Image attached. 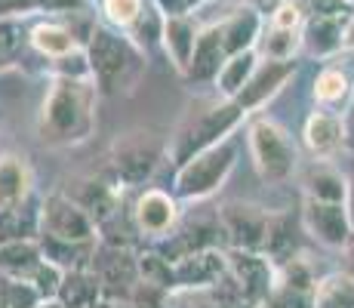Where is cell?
Here are the masks:
<instances>
[{"mask_svg":"<svg viewBox=\"0 0 354 308\" xmlns=\"http://www.w3.org/2000/svg\"><path fill=\"white\" fill-rule=\"evenodd\" d=\"M99 87L93 78H53L40 102L37 136L53 148L80 145L96 129Z\"/></svg>","mask_w":354,"mask_h":308,"instance_id":"obj_1","label":"cell"},{"mask_svg":"<svg viewBox=\"0 0 354 308\" xmlns=\"http://www.w3.org/2000/svg\"><path fill=\"white\" fill-rule=\"evenodd\" d=\"M86 56H90L93 80H96L99 93H120L139 80L145 56L129 37H124L118 28L96 25L86 40Z\"/></svg>","mask_w":354,"mask_h":308,"instance_id":"obj_2","label":"cell"},{"mask_svg":"<svg viewBox=\"0 0 354 308\" xmlns=\"http://www.w3.org/2000/svg\"><path fill=\"white\" fill-rule=\"evenodd\" d=\"M243 118H247V111H243L234 99H225V102H219V105L207 108V111H201L197 118H192L179 129V136H176L173 145H169V157L182 167V163L192 161L194 154L225 142L243 123Z\"/></svg>","mask_w":354,"mask_h":308,"instance_id":"obj_3","label":"cell"},{"mask_svg":"<svg viewBox=\"0 0 354 308\" xmlns=\"http://www.w3.org/2000/svg\"><path fill=\"white\" fill-rule=\"evenodd\" d=\"M247 142H250V154H253L256 173L265 182H287L299 163V152L292 145L290 133L274 123L271 118H256L247 127Z\"/></svg>","mask_w":354,"mask_h":308,"instance_id":"obj_4","label":"cell"},{"mask_svg":"<svg viewBox=\"0 0 354 308\" xmlns=\"http://www.w3.org/2000/svg\"><path fill=\"white\" fill-rule=\"evenodd\" d=\"M234 161H237V148L228 139L194 154L176 173V194L182 201H203V197H209L213 191H219L225 185L231 170H234Z\"/></svg>","mask_w":354,"mask_h":308,"instance_id":"obj_5","label":"cell"},{"mask_svg":"<svg viewBox=\"0 0 354 308\" xmlns=\"http://www.w3.org/2000/svg\"><path fill=\"white\" fill-rule=\"evenodd\" d=\"M169 148L163 145L154 133L136 129V133H124L114 139L111 145V170H114V182L124 185H142L154 176V170L160 167L163 154Z\"/></svg>","mask_w":354,"mask_h":308,"instance_id":"obj_6","label":"cell"},{"mask_svg":"<svg viewBox=\"0 0 354 308\" xmlns=\"http://www.w3.org/2000/svg\"><path fill=\"white\" fill-rule=\"evenodd\" d=\"M96 228L99 225L86 216V210L68 194H50L40 203V235L68 244H96Z\"/></svg>","mask_w":354,"mask_h":308,"instance_id":"obj_7","label":"cell"},{"mask_svg":"<svg viewBox=\"0 0 354 308\" xmlns=\"http://www.w3.org/2000/svg\"><path fill=\"white\" fill-rule=\"evenodd\" d=\"M219 228L222 237L234 246V250H247V253H265L268 244V228H271V213H265L256 203H225L219 210Z\"/></svg>","mask_w":354,"mask_h":308,"instance_id":"obj_8","label":"cell"},{"mask_svg":"<svg viewBox=\"0 0 354 308\" xmlns=\"http://www.w3.org/2000/svg\"><path fill=\"white\" fill-rule=\"evenodd\" d=\"M99 275L102 287H105V296H118L120 299H133V293L139 290V256L127 250V246H114V244H102L96 250V259L90 265Z\"/></svg>","mask_w":354,"mask_h":308,"instance_id":"obj_9","label":"cell"},{"mask_svg":"<svg viewBox=\"0 0 354 308\" xmlns=\"http://www.w3.org/2000/svg\"><path fill=\"white\" fill-rule=\"evenodd\" d=\"M179 225V203L160 188H145L133 203V228L142 237L167 241Z\"/></svg>","mask_w":354,"mask_h":308,"instance_id":"obj_10","label":"cell"},{"mask_svg":"<svg viewBox=\"0 0 354 308\" xmlns=\"http://www.w3.org/2000/svg\"><path fill=\"white\" fill-rule=\"evenodd\" d=\"M302 222L315 241H321L324 246H333V250L348 246L354 237L351 216H348L345 203H324V201H308V197H305Z\"/></svg>","mask_w":354,"mask_h":308,"instance_id":"obj_11","label":"cell"},{"mask_svg":"<svg viewBox=\"0 0 354 308\" xmlns=\"http://www.w3.org/2000/svg\"><path fill=\"white\" fill-rule=\"evenodd\" d=\"M228 275L234 278V287L250 305H259L271 296V265L265 256L247 250H234L228 256Z\"/></svg>","mask_w":354,"mask_h":308,"instance_id":"obj_12","label":"cell"},{"mask_svg":"<svg viewBox=\"0 0 354 308\" xmlns=\"http://www.w3.org/2000/svg\"><path fill=\"white\" fill-rule=\"evenodd\" d=\"M292 74H296V62H259L256 74L250 78V84L243 87L234 102L247 114L256 111V108H262L265 102L274 99V96L287 87V80Z\"/></svg>","mask_w":354,"mask_h":308,"instance_id":"obj_13","label":"cell"},{"mask_svg":"<svg viewBox=\"0 0 354 308\" xmlns=\"http://www.w3.org/2000/svg\"><path fill=\"white\" fill-rule=\"evenodd\" d=\"M225 275H228V256L222 250H216V246L192 253V256L176 262V287H185V290L216 287Z\"/></svg>","mask_w":354,"mask_h":308,"instance_id":"obj_14","label":"cell"},{"mask_svg":"<svg viewBox=\"0 0 354 308\" xmlns=\"http://www.w3.org/2000/svg\"><path fill=\"white\" fill-rule=\"evenodd\" d=\"M225 62H228V53H225V44H222V28L219 25H209V28H201L194 56L188 62L182 78L192 80V84H209V80L219 78Z\"/></svg>","mask_w":354,"mask_h":308,"instance_id":"obj_15","label":"cell"},{"mask_svg":"<svg viewBox=\"0 0 354 308\" xmlns=\"http://www.w3.org/2000/svg\"><path fill=\"white\" fill-rule=\"evenodd\" d=\"M68 197H71L74 203H80V207L86 210V216H90L99 228H105L111 219L120 216V191H118V185H111L105 179L77 182V188L68 191Z\"/></svg>","mask_w":354,"mask_h":308,"instance_id":"obj_16","label":"cell"},{"mask_svg":"<svg viewBox=\"0 0 354 308\" xmlns=\"http://www.w3.org/2000/svg\"><path fill=\"white\" fill-rule=\"evenodd\" d=\"M34 173L22 154H0V213L28 207Z\"/></svg>","mask_w":354,"mask_h":308,"instance_id":"obj_17","label":"cell"},{"mask_svg":"<svg viewBox=\"0 0 354 308\" xmlns=\"http://www.w3.org/2000/svg\"><path fill=\"white\" fill-rule=\"evenodd\" d=\"M222 28V44H225L228 56H237V53H250L259 46V37H262V16L253 10V6H241L231 16H225L219 22Z\"/></svg>","mask_w":354,"mask_h":308,"instance_id":"obj_18","label":"cell"},{"mask_svg":"<svg viewBox=\"0 0 354 308\" xmlns=\"http://www.w3.org/2000/svg\"><path fill=\"white\" fill-rule=\"evenodd\" d=\"M197 37H201V28L194 25L192 16H169L163 19V31H160V44L167 50L169 62L179 74H185L188 62L194 56V46H197Z\"/></svg>","mask_w":354,"mask_h":308,"instance_id":"obj_19","label":"cell"},{"mask_svg":"<svg viewBox=\"0 0 354 308\" xmlns=\"http://www.w3.org/2000/svg\"><path fill=\"white\" fill-rule=\"evenodd\" d=\"M348 142L345 120L333 111H315L305 120V145L315 157H330Z\"/></svg>","mask_w":354,"mask_h":308,"instance_id":"obj_20","label":"cell"},{"mask_svg":"<svg viewBox=\"0 0 354 308\" xmlns=\"http://www.w3.org/2000/svg\"><path fill=\"white\" fill-rule=\"evenodd\" d=\"M302 46L317 59L336 56L345 46V25L342 19H330V16H311L302 25Z\"/></svg>","mask_w":354,"mask_h":308,"instance_id":"obj_21","label":"cell"},{"mask_svg":"<svg viewBox=\"0 0 354 308\" xmlns=\"http://www.w3.org/2000/svg\"><path fill=\"white\" fill-rule=\"evenodd\" d=\"M28 44L46 59H62V56H71V53L84 50L80 40H77V34L68 28V25L56 22V19H46V22L34 25V28L28 31Z\"/></svg>","mask_w":354,"mask_h":308,"instance_id":"obj_22","label":"cell"},{"mask_svg":"<svg viewBox=\"0 0 354 308\" xmlns=\"http://www.w3.org/2000/svg\"><path fill=\"white\" fill-rule=\"evenodd\" d=\"M44 262L40 241H0V275L31 280L34 271Z\"/></svg>","mask_w":354,"mask_h":308,"instance_id":"obj_23","label":"cell"},{"mask_svg":"<svg viewBox=\"0 0 354 308\" xmlns=\"http://www.w3.org/2000/svg\"><path fill=\"white\" fill-rule=\"evenodd\" d=\"M56 299L65 308H90V305H96V302L105 299V287H102V280H99V275L93 269L65 271Z\"/></svg>","mask_w":354,"mask_h":308,"instance_id":"obj_24","label":"cell"},{"mask_svg":"<svg viewBox=\"0 0 354 308\" xmlns=\"http://www.w3.org/2000/svg\"><path fill=\"white\" fill-rule=\"evenodd\" d=\"M305 194H308V201L345 203L348 201V176H342L330 163H317L305 176Z\"/></svg>","mask_w":354,"mask_h":308,"instance_id":"obj_25","label":"cell"},{"mask_svg":"<svg viewBox=\"0 0 354 308\" xmlns=\"http://www.w3.org/2000/svg\"><path fill=\"white\" fill-rule=\"evenodd\" d=\"M259 68V53H237V56H228V62L222 65L219 78H216V90H219L225 99H237L241 90L250 84V78L256 74Z\"/></svg>","mask_w":354,"mask_h":308,"instance_id":"obj_26","label":"cell"},{"mask_svg":"<svg viewBox=\"0 0 354 308\" xmlns=\"http://www.w3.org/2000/svg\"><path fill=\"white\" fill-rule=\"evenodd\" d=\"M311 308H354V278L348 271H336L317 280L311 293Z\"/></svg>","mask_w":354,"mask_h":308,"instance_id":"obj_27","label":"cell"},{"mask_svg":"<svg viewBox=\"0 0 354 308\" xmlns=\"http://www.w3.org/2000/svg\"><path fill=\"white\" fill-rule=\"evenodd\" d=\"M302 46V31H290V28H274L268 25V31H262L259 37V56L265 62H292V56Z\"/></svg>","mask_w":354,"mask_h":308,"instance_id":"obj_28","label":"cell"},{"mask_svg":"<svg viewBox=\"0 0 354 308\" xmlns=\"http://www.w3.org/2000/svg\"><path fill=\"white\" fill-rule=\"evenodd\" d=\"M139 280L158 290H173L176 287V265L163 253H142L139 256Z\"/></svg>","mask_w":354,"mask_h":308,"instance_id":"obj_29","label":"cell"},{"mask_svg":"<svg viewBox=\"0 0 354 308\" xmlns=\"http://www.w3.org/2000/svg\"><path fill=\"white\" fill-rule=\"evenodd\" d=\"M348 93H351V78L342 68L330 65L315 78V99L321 102V105H339Z\"/></svg>","mask_w":354,"mask_h":308,"instance_id":"obj_30","label":"cell"},{"mask_svg":"<svg viewBox=\"0 0 354 308\" xmlns=\"http://www.w3.org/2000/svg\"><path fill=\"white\" fill-rule=\"evenodd\" d=\"M145 0H102V12H105L108 25L111 28H120V31H129L139 16L145 12Z\"/></svg>","mask_w":354,"mask_h":308,"instance_id":"obj_31","label":"cell"},{"mask_svg":"<svg viewBox=\"0 0 354 308\" xmlns=\"http://www.w3.org/2000/svg\"><path fill=\"white\" fill-rule=\"evenodd\" d=\"M0 299H3L6 308H34L40 302V293L34 290V284H28V280L0 275Z\"/></svg>","mask_w":354,"mask_h":308,"instance_id":"obj_32","label":"cell"},{"mask_svg":"<svg viewBox=\"0 0 354 308\" xmlns=\"http://www.w3.org/2000/svg\"><path fill=\"white\" fill-rule=\"evenodd\" d=\"M25 28H22V19H0V56L6 62H12L22 53L25 46Z\"/></svg>","mask_w":354,"mask_h":308,"instance_id":"obj_33","label":"cell"},{"mask_svg":"<svg viewBox=\"0 0 354 308\" xmlns=\"http://www.w3.org/2000/svg\"><path fill=\"white\" fill-rule=\"evenodd\" d=\"M62 278H65V271L59 269V265H53V262H40V269L34 271V278L28 280V284H34V290L40 293V299H56L59 296V287H62Z\"/></svg>","mask_w":354,"mask_h":308,"instance_id":"obj_34","label":"cell"},{"mask_svg":"<svg viewBox=\"0 0 354 308\" xmlns=\"http://www.w3.org/2000/svg\"><path fill=\"white\" fill-rule=\"evenodd\" d=\"M53 78H77V80L93 78V68H90V56H86V50H77V53L62 56V59H53Z\"/></svg>","mask_w":354,"mask_h":308,"instance_id":"obj_35","label":"cell"},{"mask_svg":"<svg viewBox=\"0 0 354 308\" xmlns=\"http://www.w3.org/2000/svg\"><path fill=\"white\" fill-rule=\"evenodd\" d=\"M302 22H305V12H302V3H296V0H283V3L274 6V12H271V25H274V28L302 31Z\"/></svg>","mask_w":354,"mask_h":308,"instance_id":"obj_36","label":"cell"},{"mask_svg":"<svg viewBox=\"0 0 354 308\" xmlns=\"http://www.w3.org/2000/svg\"><path fill=\"white\" fill-rule=\"evenodd\" d=\"M315 16H330V19H351L354 3L351 0H308Z\"/></svg>","mask_w":354,"mask_h":308,"instance_id":"obj_37","label":"cell"},{"mask_svg":"<svg viewBox=\"0 0 354 308\" xmlns=\"http://www.w3.org/2000/svg\"><path fill=\"white\" fill-rule=\"evenodd\" d=\"M151 3L160 10L163 19H169V16H188L185 0H151Z\"/></svg>","mask_w":354,"mask_h":308,"instance_id":"obj_38","label":"cell"},{"mask_svg":"<svg viewBox=\"0 0 354 308\" xmlns=\"http://www.w3.org/2000/svg\"><path fill=\"white\" fill-rule=\"evenodd\" d=\"M271 308H311V302L305 305V299H302V293H283V296H277V299H271Z\"/></svg>","mask_w":354,"mask_h":308,"instance_id":"obj_39","label":"cell"},{"mask_svg":"<svg viewBox=\"0 0 354 308\" xmlns=\"http://www.w3.org/2000/svg\"><path fill=\"white\" fill-rule=\"evenodd\" d=\"M345 207H348L351 228H354V167H351V176H348V201H345Z\"/></svg>","mask_w":354,"mask_h":308,"instance_id":"obj_40","label":"cell"},{"mask_svg":"<svg viewBox=\"0 0 354 308\" xmlns=\"http://www.w3.org/2000/svg\"><path fill=\"white\" fill-rule=\"evenodd\" d=\"M345 46H348V50L354 53V16L348 19V22H345Z\"/></svg>","mask_w":354,"mask_h":308,"instance_id":"obj_41","label":"cell"},{"mask_svg":"<svg viewBox=\"0 0 354 308\" xmlns=\"http://www.w3.org/2000/svg\"><path fill=\"white\" fill-rule=\"evenodd\" d=\"M345 271L354 278V241L348 244V250H345Z\"/></svg>","mask_w":354,"mask_h":308,"instance_id":"obj_42","label":"cell"},{"mask_svg":"<svg viewBox=\"0 0 354 308\" xmlns=\"http://www.w3.org/2000/svg\"><path fill=\"white\" fill-rule=\"evenodd\" d=\"M345 133H348V142H351V145H354V105H351L348 118H345Z\"/></svg>","mask_w":354,"mask_h":308,"instance_id":"obj_43","label":"cell"},{"mask_svg":"<svg viewBox=\"0 0 354 308\" xmlns=\"http://www.w3.org/2000/svg\"><path fill=\"white\" fill-rule=\"evenodd\" d=\"M34 308H65V305L59 302V299H40V302L34 305Z\"/></svg>","mask_w":354,"mask_h":308,"instance_id":"obj_44","label":"cell"},{"mask_svg":"<svg viewBox=\"0 0 354 308\" xmlns=\"http://www.w3.org/2000/svg\"><path fill=\"white\" fill-rule=\"evenodd\" d=\"M90 308H118L114 302H108V299H102V302H96V305H90Z\"/></svg>","mask_w":354,"mask_h":308,"instance_id":"obj_45","label":"cell"},{"mask_svg":"<svg viewBox=\"0 0 354 308\" xmlns=\"http://www.w3.org/2000/svg\"><path fill=\"white\" fill-rule=\"evenodd\" d=\"M203 3V0H185V6H188V10H194V6H201Z\"/></svg>","mask_w":354,"mask_h":308,"instance_id":"obj_46","label":"cell"},{"mask_svg":"<svg viewBox=\"0 0 354 308\" xmlns=\"http://www.w3.org/2000/svg\"><path fill=\"white\" fill-rule=\"evenodd\" d=\"M6 65H10V62H6L3 56H0V68H6Z\"/></svg>","mask_w":354,"mask_h":308,"instance_id":"obj_47","label":"cell"},{"mask_svg":"<svg viewBox=\"0 0 354 308\" xmlns=\"http://www.w3.org/2000/svg\"><path fill=\"white\" fill-rule=\"evenodd\" d=\"M219 3H228V0H219Z\"/></svg>","mask_w":354,"mask_h":308,"instance_id":"obj_48","label":"cell"},{"mask_svg":"<svg viewBox=\"0 0 354 308\" xmlns=\"http://www.w3.org/2000/svg\"><path fill=\"white\" fill-rule=\"evenodd\" d=\"M351 3H354V0H351Z\"/></svg>","mask_w":354,"mask_h":308,"instance_id":"obj_49","label":"cell"}]
</instances>
